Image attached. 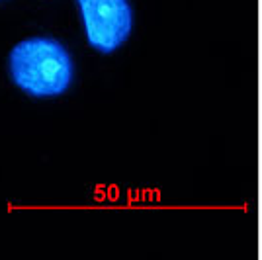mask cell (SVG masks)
<instances>
[{
    "mask_svg": "<svg viewBox=\"0 0 262 260\" xmlns=\"http://www.w3.org/2000/svg\"><path fill=\"white\" fill-rule=\"evenodd\" d=\"M8 69L12 82L33 98L61 96L75 78L73 57L53 37H28L16 44Z\"/></svg>",
    "mask_w": 262,
    "mask_h": 260,
    "instance_id": "obj_1",
    "label": "cell"
},
{
    "mask_svg": "<svg viewBox=\"0 0 262 260\" xmlns=\"http://www.w3.org/2000/svg\"><path fill=\"white\" fill-rule=\"evenodd\" d=\"M88 45L98 53L118 51L133 30L129 0H77Z\"/></svg>",
    "mask_w": 262,
    "mask_h": 260,
    "instance_id": "obj_2",
    "label": "cell"
}]
</instances>
